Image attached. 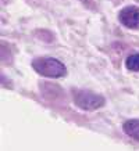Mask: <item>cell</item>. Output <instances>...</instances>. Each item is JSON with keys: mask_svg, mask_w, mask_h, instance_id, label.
<instances>
[{"mask_svg": "<svg viewBox=\"0 0 139 151\" xmlns=\"http://www.w3.org/2000/svg\"><path fill=\"white\" fill-rule=\"evenodd\" d=\"M32 68L45 78H63L67 73L65 65L53 57H39L32 61Z\"/></svg>", "mask_w": 139, "mask_h": 151, "instance_id": "6da1fadb", "label": "cell"}, {"mask_svg": "<svg viewBox=\"0 0 139 151\" xmlns=\"http://www.w3.org/2000/svg\"><path fill=\"white\" fill-rule=\"evenodd\" d=\"M72 99L77 107L85 111H95L106 104V99L89 90H74Z\"/></svg>", "mask_w": 139, "mask_h": 151, "instance_id": "7a4b0ae2", "label": "cell"}, {"mask_svg": "<svg viewBox=\"0 0 139 151\" xmlns=\"http://www.w3.org/2000/svg\"><path fill=\"white\" fill-rule=\"evenodd\" d=\"M118 21L125 28L139 29V7L136 6H127L118 14Z\"/></svg>", "mask_w": 139, "mask_h": 151, "instance_id": "3957f363", "label": "cell"}, {"mask_svg": "<svg viewBox=\"0 0 139 151\" xmlns=\"http://www.w3.org/2000/svg\"><path fill=\"white\" fill-rule=\"evenodd\" d=\"M122 128H124V132L131 139L139 142V119H128V121H125Z\"/></svg>", "mask_w": 139, "mask_h": 151, "instance_id": "277c9868", "label": "cell"}, {"mask_svg": "<svg viewBox=\"0 0 139 151\" xmlns=\"http://www.w3.org/2000/svg\"><path fill=\"white\" fill-rule=\"evenodd\" d=\"M125 67H127L128 71L138 72L139 71V53H136V54H131L128 58L125 60Z\"/></svg>", "mask_w": 139, "mask_h": 151, "instance_id": "5b68a950", "label": "cell"}, {"mask_svg": "<svg viewBox=\"0 0 139 151\" xmlns=\"http://www.w3.org/2000/svg\"><path fill=\"white\" fill-rule=\"evenodd\" d=\"M81 1H82L86 7H90V6H92V1H90V0H81Z\"/></svg>", "mask_w": 139, "mask_h": 151, "instance_id": "8992f818", "label": "cell"}]
</instances>
